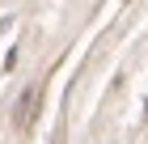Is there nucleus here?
Returning a JSON list of instances; mask_svg holds the SVG:
<instances>
[{
	"label": "nucleus",
	"mask_w": 148,
	"mask_h": 144,
	"mask_svg": "<svg viewBox=\"0 0 148 144\" xmlns=\"http://www.w3.org/2000/svg\"><path fill=\"white\" fill-rule=\"evenodd\" d=\"M34 102H38V89H30V93L21 98V110H17V114H21V127H25L30 119H34Z\"/></svg>",
	"instance_id": "f257e3e1"
}]
</instances>
